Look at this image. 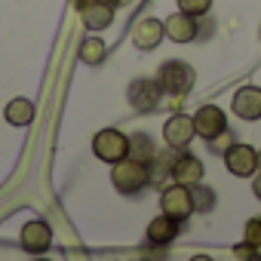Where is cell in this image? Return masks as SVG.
Returning <instances> with one entry per match:
<instances>
[{"instance_id":"obj_1","label":"cell","mask_w":261,"mask_h":261,"mask_svg":"<svg viewBox=\"0 0 261 261\" xmlns=\"http://www.w3.org/2000/svg\"><path fill=\"white\" fill-rule=\"evenodd\" d=\"M157 86H160V92L163 95H169V98H185L191 89H194V83H197V71L188 65V62H181V59H169V62H163L160 68H157Z\"/></svg>"},{"instance_id":"obj_2","label":"cell","mask_w":261,"mask_h":261,"mask_svg":"<svg viewBox=\"0 0 261 261\" xmlns=\"http://www.w3.org/2000/svg\"><path fill=\"white\" fill-rule=\"evenodd\" d=\"M111 185H114V191L123 194V197L142 194V191L151 185L148 163H142V160H136V157H126V160L114 163V169H111Z\"/></svg>"},{"instance_id":"obj_3","label":"cell","mask_w":261,"mask_h":261,"mask_svg":"<svg viewBox=\"0 0 261 261\" xmlns=\"http://www.w3.org/2000/svg\"><path fill=\"white\" fill-rule=\"evenodd\" d=\"M92 154L101 160V163H120L129 157V136H123L120 129H101L92 139Z\"/></svg>"},{"instance_id":"obj_4","label":"cell","mask_w":261,"mask_h":261,"mask_svg":"<svg viewBox=\"0 0 261 261\" xmlns=\"http://www.w3.org/2000/svg\"><path fill=\"white\" fill-rule=\"evenodd\" d=\"M126 98H129V105H133V111H139V114H154V111L160 108V101H163V92H160L157 80L139 77V80L129 83Z\"/></svg>"},{"instance_id":"obj_5","label":"cell","mask_w":261,"mask_h":261,"mask_svg":"<svg viewBox=\"0 0 261 261\" xmlns=\"http://www.w3.org/2000/svg\"><path fill=\"white\" fill-rule=\"evenodd\" d=\"M224 166L230 175L237 178H252L258 172V151L252 145H243V142H233L227 151H224Z\"/></svg>"},{"instance_id":"obj_6","label":"cell","mask_w":261,"mask_h":261,"mask_svg":"<svg viewBox=\"0 0 261 261\" xmlns=\"http://www.w3.org/2000/svg\"><path fill=\"white\" fill-rule=\"evenodd\" d=\"M197 139V129H194V117L188 114H172L163 123V142L172 151H188V145Z\"/></svg>"},{"instance_id":"obj_7","label":"cell","mask_w":261,"mask_h":261,"mask_svg":"<svg viewBox=\"0 0 261 261\" xmlns=\"http://www.w3.org/2000/svg\"><path fill=\"white\" fill-rule=\"evenodd\" d=\"M160 212L175 218V221H185L188 215H194V200H191V188L185 185H172L160 194Z\"/></svg>"},{"instance_id":"obj_8","label":"cell","mask_w":261,"mask_h":261,"mask_svg":"<svg viewBox=\"0 0 261 261\" xmlns=\"http://www.w3.org/2000/svg\"><path fill=\"white\" fill-rule=\"evenodd\" d=\"M194 129H197V136L212 142L215 136H221L224 129H227V114L218 108V105H203L197 114H194Z\"/></svg>"},{"instance_id":"obj_9","label":"cell","mask_w":261,"mask_h":261,"mask_svg":"<svg viewBox=\"0 0 261 261\" xmlns=\"http://www.w3.org/2000/svg\"><path fill=\"white\" fill-rule=\"evenodd\" d=\"M203 163L200 157L188 154V151H175V160H172V181L175 185H185V188H194L203 181Z\"/></svg>"},{"instance_id":"obj_10","label":"cell","mask_w":261,"mask_h":261,"mask_svg":"<svg viewBox=\"0 0 261 261\" xmlns=\"http://www.w3.org/2000/svg\"><path fill=\"white\" fill-rule=\"evenodd\" d=\"M19 243H22V249H25L28 255H43V252L53 246V230H49L46 221L34 218V221H28V224L22 227Z\"/></svg>"},{"instance_id":"obj_11","label":"cell","mask_w":261,"mask_h":261,"mask_svg":"<svg viewBox=\"0 0 261 261\" xmlns=\"http://www.w3.org/2000/svg\"><path fill=\"white\" fill-rule=\"evenodd\" d=\"M230 108L240 120H261V86H240L230 98Z\"/></svg>"},{"instance_id":"obj_12","label":"cell","mask_w":261,"mask_h":261,"mask_svg":"<svg viewBox=\"0 0 261 261\" xmlns=\"http://www.w3.org/2000/svg\"><path fill=\"white\" fill-rule=\"evenodd\" d=\"M163 34H166V31H163V22L154 19V16H148V19H139V22H136V28H133V43H136V49L151 53V49L160 46Z\"/></svg>"},{"instance_id":"obj_13","label":"cell","mask_w":261,"mask_h":261,"mask_svg":"<svg viewBox=\"0 0 261 261\" xmlns=\"http://www.w3.org/2000/svg\"><path fill=\"white\" fill-rule=\"evenodd\" d=\"M163 31H166V37L169 40H175V43H191V40H197L200 37V28H197V19L194 16H188V13H172L166 22H163Z\"/></svg>"},{"instance_id":"obj_14","label":"cell","mask_w":261,"mask_h":261,"mask_svg":"<svg viewBox=\"0 0 261 261\" xmlns=\"http://www.w3.org/2000/svg\"><path fill=\"white\" fill-rule=\"evenodd\" d=\"M178 224L181 221H175V218H169V215H157V218H151L148 221V230H145V237H148V243L151 246H169L175 237H178Z\"/></svg>"},{"instance_id":"obj_15","label":"cell","mask_w":261,"mask_h":261,"mask_svg":"<svg viewBox=\"0 0 261 261\" xmlns=\"http://www.w3.org/2000/svg\"><path fill=\"white\" fill-rule=\"evenodd\" d=\"M80 16H83V25L89 31H105L114 22V7L108 0H89V4L80 10Z\"/></svg>"},{"instance_id":"obj_16","label":"cell","mask_w":261,"mask_h":261,"mask_svg":"<svg viewBox=\"0 0 261 261\" xmlns=\"http://www.w3.org/2000/svg\"><path fill=\"white\" fill-rule=\"evenodd\" d=\"M77 56H80V62H83V65L95 68V65H101V62H105V56H108V43H105L101 37H86V40L80 43Z\"/></svg>"},{"instance_id":"obj_17","label":"cell","mask_w":261,"mask_h":261,"mask_svg":"<svg viewBox=\"0 0 261 261\" xmlns=\"http://www.w3.org/2000/svg\"><path fill=\"white\" fill-rule=\"evenodd\" d=\"M34 105L28 101V98H13L10 105H7V111H4V117H7V123L10 126H28L31 120H34Z\"/></svg>"},{"instance_id":"obj_18","label":"cell","mask_w":261,"mask_h":261,"mask_svg":"<svg viewBox=\"0 0 261 261\" xmlns=\"http://www.w3.org/2000/svg\"><path fill=\"white\" fill-rule=\"evenodd\" d=\"M129 157H136L142 163H151L157 157V148H154V139L148 133H136L129 136Z\"/></svg>"},{"instance_id":"obj_19","label":"cell","mask_w":261,"mask_h":261,"mask_svg":"<svg viewBox=\"0 0 261 261\" xmlns=\"http://www.w3.org/2000/svg\"><path fill=\"white\" fill-rule=\"evenodd\" d=\"M191 200H194V212H212L215 209V191L203 188V181L191 188Z\"/></svg>"},{"instance_id":"obj_20","label":"cell","mask_w":261,"mask_h":261,"mask_svg":"<svg viewBox=\"0 0 261 261\" xmlns=\"http://www.w3.org/2000/svg\"><path fill=\"white\" fill-rule=\"evenodd\" d=\"M243 243L261 249V215H255V218L246 221V227H243Z\"/></svg>"},{"instance_id":"obj_21","label":"cell","mask_w":261,"mask_h":261,"mask_svg":"<svg viewBox=\"0 0 261 261\" xmlns=\"http://www.w3.org/2000/svg\"><path fill=\"white\" fill-rule=\"evenodd\" d=\"M178 10L194 16V19H200V16H206L212 10V0H178Z\"/></svg>"},{"instance_id":"obj_22","label":"cell","mask_w":261,"mask_h":261,"mask_svg":"<svg viewBox=\"0 0 261 261\" xmlns=\"http://www.w3.org/2000/svg\"><path fill=\"white\" fill-rule=\"evenodd\" d=\"M233 142H237V136H230L227 129H224L221 136H215V139L209 142V151H212V154H221V157H224V151H227V148H230Z\"/></svg>"},{"instance_id":"obj_23","label":"cell","mask_w":261,"mask_h":261,"mask_svg":"<svg viewBox=\"0 0 261 261\" xmlns=\"http://www.w3.org/2000/svg\"><path fill=\"white\" fill-rule=\"evenodd\" d=\"M258 252H261V249H255V246H249V243L233 246V255H237L240 261H255V258H258Z\"/></svg>"},{"instance_id":"obj_24","label":"cell","mask_w":261,"mask_h":261,"mask_svg":"<svg viewBox=\"0 0 261 261\" xmlns=\"http://www.w3.org/2000/svg\"><path fill=\"white\" fill-rule=\"evenodd\" d=\"M252 194L261 200V172H255V175H252Z\"/></svg>"},{"instance_id":"obj_25","label":"cell","mask_w":261,"mask_h":261,"mask_svg":"<svg viewBox=\"0 0 261 261\" xmlns=\"http://www.w3.org/2000/svg\"><path fill=\"white\" fill-rule=\"evenodd\" d=\"M108 4H111L114 10H120V7H129V4H133V0H108Z\"/></svg>"},{"instance_id":"obj_26","label":"cell","mask_w":261,"mask_h":261,"mask_svg":"<svg viewBox=\"0 0 261 261\" xmlns=\"http://www.w3.org/2000/svg\"><path fill=\"white\" fill-rule=\"evenodd\" d=\"M191 261H215V258H209V255H194Z\"/></svg>"},{"instance_id":"obj_27","label":"cell","mask_w":261,"mask_h":261,"mask_svg":"<svg viewBox=\"0 0 261 261\" xmlns=\"http://www.w3.org/2000/svg\"><path fill=\"white\" fill-rule=\"evenodd\" d=\"M34 261H49V258H43V255H34Z\"/></svg>"},{"instance_id":"obj_28","label":"cell","mask_w":261,"mask_h":261,"mask_svg":"<svg viewBox=\"0 0 261 261\" xmlns=\"http://www.w3.org/2000/svg\"><path fill=\"white\" fill-rule=\"evenodd\" d=\"M258 169H261V151H258Z\"/></svg>"}]
</instances>
